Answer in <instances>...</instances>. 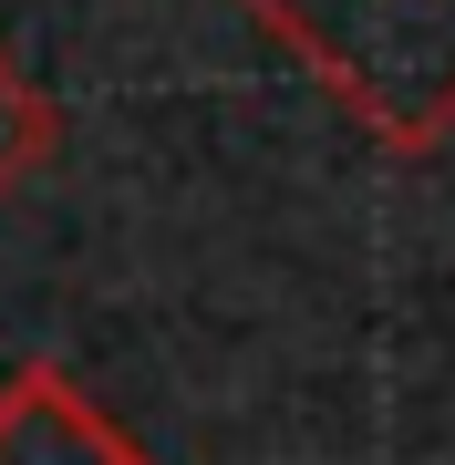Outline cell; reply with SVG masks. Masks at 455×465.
<instances>
[{"mask_svg": "<svg viewBox=\"0 0 455 465\" xmlns=\"http://www.w3.org/2000/svg\"><path fill=\"white\" fill-rule=\"evenodd\" d=\"M0 465H155L63 362H21L0 382Z\"/></svg>", "mask_w": 455, "mask_h": 465, "instance_id": "7a4b0ae2", "label": "cell"}, {"mask_svg": "<svg viewBox=\"0 0 455 465\" xmlns=\"http://www.w3.org/2000/svg\"><path fill=\"white\" fill-rule=\"evenodd\" d=\"M383 155L455 134V0H238Z\"/></svg>", "mask_w": 455, "mask_h": 465, "instance_id": "6da1fadb", "label": "cell"}, {"mask_svg": "<svg viewBox=\"0 0 455 465\" xmlns=\"http://www.w3.org/2000/svg\"><path fill=\"white\" fill-rule=\"evenodd\" d=\"M52 155H63V104H52L32 73L0 52V197H21Z\"/></svg>", "mask_w": 455, "mask_h": 465, "instance_id": "3957f363", "label": "cell"}]
</instances>
